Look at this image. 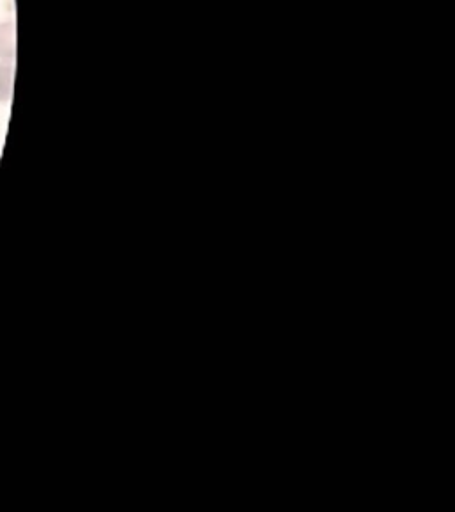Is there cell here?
I'll return each mask as SVG.
<instances>
[{
    "label": "cell",
    "mask_w": 455,
    "mask_h": 512,
    "mask_svg": "<svg viewBox=\"0 0 455 512\" xmlns=\"http://www.w3.org/2000/svg\"><path fill=\"white\" fill-rule=\"evenodd\" d=\"M13 95V70L6 63H0V102H9Z\"/></svg>",
    "instance_id": "cell-1"
}]
</instances>
